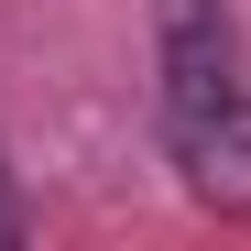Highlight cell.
Returning <instances> with one entry per match:
<instances>
[{
    "label": "cell",
    "instance_id": "cell-1",
    "mask_svg": "<svg viewBox=\"0 0 251 251\" xmlns=\"http://www.w3.org/2000/svg\"><path fill=\"white\" fill-rule=\"evenodd\" d=\"M229 99V11L219 0H164V109L197 120Z\"/></svg>",
    "mask_w": 251,
    "mask_h": 251
},
{
    "label": "cell",
    "instance_id": "cell-2",
    "mask_svg": "<svg viewBox=\"0 0 251 251\" xmlns=\"http://www.w3.org/2000/svg\"><path fill=\"white\" fill-rule=\"evenodd\" d=\"M175 153H186V186H197L207 207H251V109H240V99L175 120Z\"/></svg>",
    "mask_w": 251,
    "mask_h": 251
},
{
    "label": "cell",
    "instance_id": "cell-3",
    "mask_svg": "<svg viewBox=\"0 0 251 251\" xmlns=\"http://www.w3.org/2000/svg\"><path fill=\"white\" fill-rule=\"evenodd\" d=\"M0 240H22V207H11V197H0Z\"/></svg>",
    "mask_w": 251,
    "mask_h": 251
}]
</instances>
